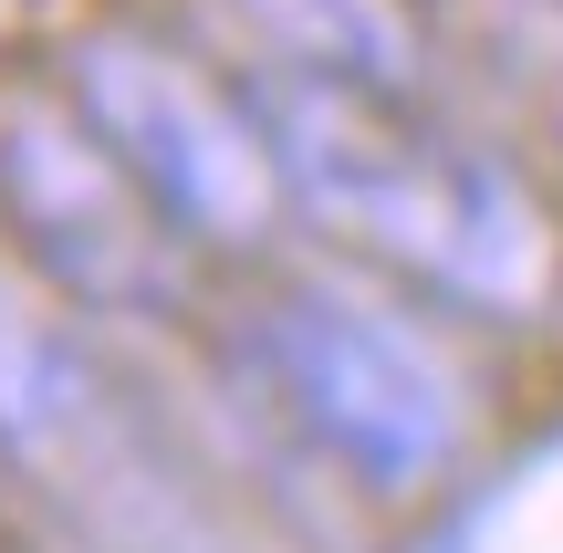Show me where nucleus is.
Segmentation results:
<instances>
[{
    "instance_id": "1",
    "label": "nucleus",
    "mask_w": 563,
    "mask_h": 553,
    "mask_svg": "<svg viewBox=\"0 0 563 553\" xmlns=\"http://www.w3.org/2000/svg\"><path fill=\"white\" fill-rule=\"evenodd\" d=\"M251 376L292 439L344 471L365 501H418L460 480L481 450V366L460 355L449 313L407 303L355 272H292L251 313Z\"/></svg>"
},
{
    "instance_id": "2",
    "label": "nucleus",
    "mask_w": 563,
    "mask_h": 553,
    "mask_svg": "<svg viewBox=\"0 0 563 553\" xmlns=\"http://www.w3.org/2000/svg\"><path fill=\"white\" fill-rule=\"evenodd\" d=\"M0 471L53 501L95 553H251L167 418L136 408L95 313L0 262Z\"/></svg>"
},
{
    "instance_id": "3",
    "label": "nucleus",
    "mask_w": 563,
    "mask_h": 553,
    "mask_svg": "<svg viewBox=\"0 0 563 553\" xmlns=\"http://www.w3.org/2000/svg\"><path fill=\"white\" fill-rule=\"evenodd\" d=\"M0 230L32 262V283H53L95 324H146L178 313L188 230L146 199V178L115 146L74 136V125H11L0 136Z\"/></svg>"
},
{
    "instance_id": "4",
    "label": "nucleus",
    "mask_w": 563,
    "mask_h": 553,
    "mask_svg": "<svg viewBox=\"0 0 563 553\" xmlns=\"http://www.w3.org/2000/svg\"><path fill=\"white\" fill-rule=\"evenodd\" d=\"M104 146L146 178V199L188 230V241H262L272 230V167L230 115L167 95L157 74L104 84Z\"/></svg>"
}]
</instances>
